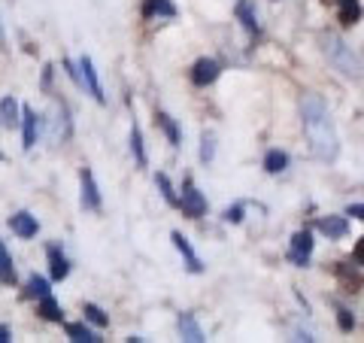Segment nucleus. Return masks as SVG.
<instances>
[{"label":"nucleus","mask_w":364,"mask_h":343,"mask_svg":"<svg viewBox=\"0 0 364 343\" xmlns=\"http://www.w3.org/2000/svg\"><path fill=\"white\" fill-rule=\"evenodd\" d=\"M337 325H340V331H352L355 328V316H352L346 307H337Z\"/></svg>","instance_id":"obj_30"},{"label":"nucleus","mask_w":364,"mask_h":343,"mask_svg":"<svg viewBox=\"0 0 364 343\" xmlns=\"http://www.w3.org/2000/svg\"><path fill=\"white\" fill-rule=\"evenodd\" d=\"M0 40H4V25H0Z\"/></svg>","instance_id":"obj_34"},{"label":"nucleus","mask_w":364,"mask_h":343,"mask_svg":"<svg viewBox=\"0 0 364 343\" xmlns=\"http://www.w3.org/2000/svg\"><path fill=\"white\" fill-rule=\"evenodd\" d=\"M346 216H355V219L364 222V204H352V207L346 210Z\"/></svg>","instance_id":"obj_31"},{"label":"nucleus","mask_w":364,"mask_h":343,"mask_svg":"<svg viewBox=\"0 0 364 343\" xmlns=\"http://www.w3.org/2000/svg\"><path fill=\"white\" fill-rule=\"evenodd\" d=\"M355 261H358V265H364V237L358 240V246H355Z\"/></svg>","instance_id":"obj_32"},{"label":"nucleus","mask_w":364,"mask_h":343,"mask_svg":"<svg viewBox=\"0 0 364 343\" xmlns=\"http://www.w3.org/2000/svg\"><path fill=\"white\" fill-rule=\"evenodd\" d=\"M79 70H82V88L97 100V104H107V95H104V88H100L97 70H95V64H91L88 55H82V58H79Z\"/></svg>","instance_id":"obj_6"},{"label":"nucleus","mask_w":364,"mask_h":343,"mask_svg":"<svg viewBox=\"0 0 364 343\" xmlns=\"http://www.w3.org/2000/svg\"><path fill=\"white\" fill-rule=\"evenodd\" d=\"M316 228H318V231H322L328 240H340V237H346L349 222L343 219V216H322V219L316 222Z\"/></svg>","instance_id":"obj_12"},{"label":"nucleus","mask_w":364,"mask_h":343,"mask_svg":"<svg viewBox=\"0 0 364 343\" xmlns=\"http://www.w3.org/2000/svg\"><path fill=\"white\" fill-rule=\"evenodd\" d=\"M9 228L21 237V240H31V237H37L40 231V222H37V216H31V213H16V216H9Z\"/></svg>","instance_id":"obj_10"},{"label":"nucleus","mask_w":364,"mask_h":343,"mask_svg":"<svg viewBox=\"0 0 364 343\" xmlns=\"http://www.w3.org/2000/svg\"><path fill=\"white\" fill-rule=\"evenodd\" d=\"M179 210L188 216V219H200L207 213V198L198 191V186L191 179L182 182V198H179Z\"/></svg>","instance_id":"obj_3"},{"label":"nucleus","mask_w":364,"mask_h":343,"mask_svg":"<svg viewBox=\"0 0 364 343\" xmlns=\"http://www.w3.org/2000/svg\"><path fill=\"white\" fill-rule=\"evenodd\" d=\"M143 19H176L173 0H146L143 4Z\"/></svg>","instance_id":"obj_15"},{"label":"nucleus","mask_w":364,"mask_h":343,"mask_svg":"<svg viewBox=\"0 0 364 343\" xmlns=\"http://www.w3.org/2000/svg\"><path fill=\"white\" fill-rule=\"evenodd\" d=\"M0 162H4V152H0Z\"/></svg>","instance_id":"obj_35"},{"label":"nucleus","mask_w":364,"mask_h":343,"mask_svg":"<svg viewBox=\"0 0 364 343\" xmlns=\"http://www.w3.org/2000/svg\"><path fill=\"white\" fill-rule=\"evenodd\" d=\"M170 240H173V246L179 249V255L186 258V268H188L191 273H203V261L198 258V253H195V249H191L188 237L182 234V231H173V234H170Z\"/></svg>","instance_id":"obj_7"},{"label":"nucleus","mask_w":364,"mask_h":343,"mask_svg":"<svg viewBox=\"0 0 364 343\" xmlns=\"http://www.w3.org/2000/svg\"><path fill=\"white\" fill-rule=\"evenodd\" d=\"M25 295H28V298H37V301H43L46 295H52V289H49V280H46V277H37V273H33V277L28 280V285H25Z\"/></svg>","instance_id":"obj_22"},{"label":"nucleus","mask_w":364,"mask_h":343,"mask_svg":"<svg viewBox=\"0 0 364 343\" xmlns=\"http://www.w3.org/2000/svg\"><path fill=\"white\" fill-rule=\"evenodd\" d=\"M301 122H304V134H306V140H310L313 155L322 158V162H334L340 152V143H337L331 116H328V107L318 95H304Z\"/></svg>","instance_id":"obj_1"},{"label":"nucleus","mask_w":364,"mask_h":343,"mask_svg":"<svg viewBox=\"0 0 364 343\" xmlns=\"http://www.w3.org/2000/svg\"><path fill=\"white\" fill-rule=\"evenodd\" d=\"M131 152H134V158H136V164L140 167H146V162H149V158H146V146H143V131H140V125H131Z\"/></svg>","instance_id":"obj_21"},{"label":"nucleus","mask_w":364,"mask_h":343,"mask_svg":"<svg viewBox=\"0 0 364 343\" xmlns=\"http://www.w3.org/2000/svg\"><path fill=\"white\" fill-rule=\"evenodd\" d=\"M213 158H215V140H213V134H203L200 137V162L210 164Z\"/></svg>","instance_id":"obj_28"},{"label":"nucleus","mask_w":364,"mask_h":343,"mask_svg":"<svg viewBox=\"0 0 364 343\" xmlns=\"http://www.w3.org/2000/svg\"><path fill=\"white\" fill-rule=\"evenodd\" d=\"M0 283H16V265H13V255L6 253L4 240H0Z\"/></svg>","instance_id":"obj_24"},{"label":"nucleus","mask_w":364,"mask_h":343,"mask_svg":"<svg viewBox=\"0 0 364 343\" xmlns=\"http://www.w3.org/2000/svg\"><path fill=\"white\" fill-rule=\"evenodd\" d=\"M234 16L240 19V25H243L249 33H261V25H258V16H255V6H252V0H237V6H234Z\"/></svg>","instance_id":"obj_16"},{"label":"nucleus","mask_w":364,"mask_h":343,"mask_svg":"<svg viewBox=\"0 0 364 343\" xmlns=\"http://www.w3.org/2000/svg\"><path fill=\"white\" fill-rule=\"evenodd\" d=\"M219 76H222V64L213 61V58H200V61H195V67H191V83L198 88L213 85Z\"/></svg>","instance_id":"obj_5"},{"label":"nucleus","mask_w":364,"mask_h":343,"mask_svg":"<svg viewBox=\"0 0 364 343\" xmlns=\"http://www.w3.org/2000/svg\"><path fill=\"white\" fill-rule=\"evenodd\" d=\"M13 340V334H9V328L6 325H0V343H9Z\"/></svg>","instance_id":"obj_33"},{"label":"nucleus","mask_w":364,"mask_h":343,"mask_svg":"<svg viewBox=\"0 0 364 343\" xmlns=\"http://www.w3.org/2000/svg\"><path fill=\"white\" fill-rule=\"evenodd\" d=\"M18 112H21V107H18V100H16V97H4V100H0V122H4L9 131H13L16 125L21 122V119H18Z\"/></svg>","instance_id":"obj_18"},{"label":"nucleus","mask_w":364,"mask_h":343,"mask_svg":"<svg viewBox=\"0 0 364 343\" xmlns=\"http://www.w3.org/2000/svg\"><path fill=\"white\" fill-rule=\"evenodd\" d=\"M46 255H49V273H52V280L55 283H61L67 280V273H70V261H67V255L61 253V246H49L46 249Z\"/></svg>","instance_id":"obj_11"},{"label":"nucleus","mask_w":364,"mask_h":343,"mask_svg":"<svg viewBox=\"0 0 364 343\" xmlns=\"http://www.w3.org/2000/svg\"><path fill=\"white\" fill-rule=\"evenodd\" d=\"M155 125H158V128H161V131L167 134L170 146H173V149H179V146H182V134H179V125H176V119L158 110V112H155Z\"/></svg>","instance_id":"obj_17"},{"label":"nucleus","mask_w":364,"mask_h":343,"mask_svg":"<svg viewBox=\"0 0 364 343\" xmlns=\"http://www.w3.org/2000/svg\"><path fill=\"white\" fill-rule=\"evenodd\" d=\"M64 331H67V337L76 340V343H100V337L91 328H85L82 322H67Z\"/></svg>","instance_id":"obj_19"},{"label":"nucleus","mask_w":364,"mask_h":343,"mask_svg":"<svg viewBox=\"0 0 364 343\" xmlns=\"http://www.w3.org/2000/svg\"><path fill=\"white\" fill-rule=\"evenodd\" d=\"M364 9H361V0H337V19L343 28H352L355 21H361Z\"/></svg>","instance_id":"obj_13"},{"label":"nucleus","mask_w":364,"mask_h":343,"mask_svg":"<svg viewBox=\"0 0 364 343\" xmlns=\"http://www.w3.org/2000/svg\"><path fill=\"white\" fill-rule=\"evenodd\" d=\"M310 255H313V234L310 231H298L291 237L289 261L294 268H306V265H310Z\"/></svg>","instance_id":"obj_4"},{"label":"nucleus","mask_w":364,"mask_h":343,"mask_svg":"<svg viewBox=\"0 0 364 343\" xmlns=\"http://www.w3.org/2000/svg\"><path fill=\"white\" fill-rule=\"evenodd\" d=\"M286 167H289V155L282 149H270L264 155V170H267V174H282Z\"/></svg>","instance_id":"obj_23"},{"label":"nucleus","mask_w":364,"mask_h":343,"mask_svg":"<svg viewBox=\"0 0 364 343\" xmlns=\"http://www.w3.org/2000/svg\"><path fill=\"white\" fill-rule=\"evenodd\" d=\"M79 182H82V207L85 210H100V189H97V182L95 176H91V170L82 167V174H79Z\"/></svg>","instance_id":"obj_9"},{"label":"nucleus","mask_w":364,"mask_h":343,"mask_svg":"<svg viewBox=\"0 0 364 343\" xmlns=\"http://www.w3.org/2000/svg\"><path fill=\"white\" fill-rule=\"evenodd\" d=\"M322 49L328 55V61H331L343 76H349V79H361L364 76V61L352 52V46H346L340 37H334V33L322 37Z\"/></svg>","instance_id":"obj_2"},{"label":"nucleus","mask_w":364,"mask_h":343,"mask_svg":"<svg viewBox=\"0 0 364 343\" xmlns=\"http://www.w3.org/2000/svg\"><path fill=\"white\" fill-rule=\"evenodd\" d=\"M37 313L46 319V322H61L64 319V313H61V307H58V301L52 298V295H46V298L40 301V307H37Z\"/></svg>","instance_id":"obj_20"},{"label":"nucleus","mask_w":364,"mask_h":343,"mask_svg":"<svg viewBox=\"0 0 364 343\" xmlns=\"http://www.w3.org/2000/svg\"><path fill=\"white\" fill-rule=\"evenodd\" d=\"M243 213H246L243 204H234V207H228V210H225L222 219H225L228 225H240V222H243Z\"/></svg>","instance_id":"obj_29"},{"label":"nucleus","mask_w":364,"mask_h":343,"mask_svg":"<svg viewBox=\"0 0 364 343\" xmlns=\"http://www.w3.org/2000/svg\"><path fill=\"white\" fill-rule=\"evenodd\" d=\"M155 186H158V191H161V198L170 204V207H179L176 189H173V182L167 179V174H155Z\"/></svg>","instance_id":"obj_25"},{"label":"nucleus","mask_w":364,"mask_h":343,"mask_svg":"<svg viewBox=\"0 0 364 343\" xmlns=\"http://www.w3.org/2000/svg\"><path fill=\"white\" fill-rule=\"evenodd\" d=\"M179 334H182V340H188V343H203L207 337H203V328L198 325V319H195V313H179Z\"/></svg>","instance_id":"obj_14"},{"label":"nucleus","mask_w":364,"mask_h":343,"mask_svg":"<svg viewBox=\"0 0 364 343\" xmlns=\"http://www.w3.org/2000/svg\"><path fill=\"white\" fill-rule=\"evenodd\" d=\"M21 134H25V149L37 146V134H40V116L33 107H21Z\"/></svg>","instance_id":"obj_8"},{"label":"nucleus","mask_w":364,"mask_h":343,"mask_svg":"<svg viewBox=\"0 0 364 343\" xmlns=\"http://www.w3.org/2000/svg\"><path fill=\"white\" fill-rule=\"evenodd\" d=\"M334 270H337V277L343 280V285H346L349 292H358L361 289V277H358L355 270H349V265H337Z\"/></svg>","instance_id":"obj_26"},{"label":"nucleus","mask_w":364,"mask_h":343,"mask_svg":"<svg viewBox=\"0 0 364 343\" xmlns=\"http://www.w3.org/2000/svg\"><path fill=\"white\" fill-rule=\"evenodd\" d=\"M82 313H85L88 322H95L97 328H107V325H109V316H107L104 310H100L97 304H85V310H82Z\"/></svg>","instance_id":"obj_27"}]
</instances>
